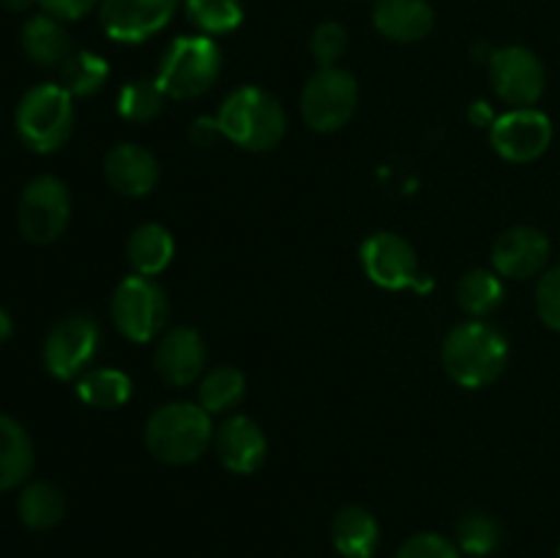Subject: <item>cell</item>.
Instances as JSON below:
<instances>
[{
  "label": "cell",
  "instance_id": "obj_10",
  "mask_svg": "<svg viewBox=\"0 0 560 558\" xmlns=\"http://www.w3.org/2000/svg\"><path fill=\"white\" fill-rule=\"evenodd\" d=\"M98 345V326L93 317L71 315L55 323L44 339V367L49 375L71 381L93 359Z\"/></svg>",
  "mask_w": 560,
  "mask_h": 558
},
{
  "label": "cell",
  "instance_id": "obj_20",
  "mask_svg": "<svg viewBox=\"0 0 560 558\" xmlns=\"http://www.w3.org/2000/svg\"><path fill=\"white\" fill-rule=\"evenodd\" d=\"M33 470V443L20 421L0 416V492L14 490Z\"/></svg>",
  "mask_w": 560,
  "mask_h": 558
},
{
  "label": "cell",
  "instance_id": "obj_23",
  "mask_svg": "<svg viewBox=\"0 0 560 558\" xmlns=\"http://www.w3.org/2000/svg\"><path fill=\"white\" fill-rule=\"evenodd\" d=\"M16 509H20V520L27 528L47 531L52 525H58L60 518H63V492L55 485H49V481H31L22 490Z\"/></svg>",
  "mask_w": 560,
  "mask_h": 558
},
{
  "label": "cell",
  "instance_id": "obj_18",
  "mask_svg": "<svg viewBox=\"0 0 560 558\" xmlns=\"http://www.w3.org/2000/svg\"><path fill=\"white\" fill-rule=\"evenodd\" d=\"M372 20L383 36L399 44L421 42L435 25V14L427 0H377Z\"/></svg>",
  "mask_w": 560,
  "mask_h": 558
},
{
  "label": "cell",
  "instance_id": "obj_7",
  "mask_svg": "<svg viewBox=\"0 0 560 558\" xmlns=\"http://www.w3.org/2000/svg\"><path fill=\"white\" fill-rule=\"evenodd\" d=\"M359 104V85L353 74L337 69H320L301 93V115L315 131H337L353 118Z\"/></svg>",
  "mask_w": 560,
  "mask_h": 558
},
{
  "label": "cell",
  "instance_id": "obj_31",
  "mask_svg": "<svg viewBox=\"0 0 560 558\" xmlns=\"http://www.w3.org/2000/svg\"><path fill=\"white\" fill-rule=\"evenodd\" d=\"M348 49V31L339 22H323L312 33V55L320 63V69H331Z\"/></svg>",
  "mask_w": 560,
  "mask_h": 558
},
{
  "label": "cell",
  "instance_id": "obj_8",
  "mask_svg": "<svg viewBox=\"0 0 560 558\" xmlns=\"http://www.w3.org/2000/svg\"><path fill=\"white\" fill-rule=\"evenodd\" d=\"M71 200L63 181L38 175L25 186L20 200V230L33 244H52L69 224Z\"/></svg>",
  "mask_w": 560,
  "mask_h": 558
},
{
  "label": "cell",
  "instance_id": "obj_21",
  "mask_svg": "<svg viewBox=\"0 0 560 558\" xmlns=\"http://www.w3.org/2000/svg\"><path fill=\"white\" fill-rule=\"evenodd\" d=\"M22 47H25L27 58L36 60L38 66H63V60L71 55V38L60 20L38 14L31 16L22 27Z\"/></svg>",
  "mask_w": 560,
  "mask_h": 558
},
{
  "label": "cell",
  "instance_id": "obj_33",
  "mask_svg": "<svg viewBox=\"0 0 560 558\" xmlns=\"http://www.w3.org/2000/svg\"><path fill=\"white\" fill-rule=\"evenodd\" d=\"M397 558H459L457 547L441 534H416L402 542Z\"/></svg>",
  "mask_w": 560,
  "mask_h": 558
},
{
  "label": "cell",
  "instance_id": "obj_27",
  "mask_svg": "<svg viewBox=\"0 0 560 558\" xmlns=\"http://www.w3.org/2000/svg\"><path fill=\"white\" fill-rule=\"evenodd\" d=\"M246 381L233 367H217L200 383V405L208 414H224L244 397Z\"/></svg>",
  "mask_w": 560,
  "mask_h": 558
},
{
  "label": "cell",
  "instance_id": "obj_28",
  "mask_svg": "<svg viewBox=\"0 0 560 558\" xmlns=\"http://www.w3.org/2000/svg\"><path fill=\"white\" fill-rule=\"evenodd\" d=\"M186 14L202 33H230L244 20L241 0H186Z\"/></svg>",
  "mask_w": 560,
  "mask_h": 558
},
{
  "label": "cell",
  "instance_id": "obj_4",
  "mask_svg": "<svg viewBox=\"0 0 560 558\" xmlns=\"http://www.w3.org/2000/svg\"><path fill=\"white\" fill-rule=\"evenodd\" d=\"M74 129V104L66 88L36 85L22 96L16 107V131L22 142L36 153H52L63 146Z\"/></svg>",
  "mask_w": 560,
  "mask_h": 558
},
{
  "label": "cell",
  "instance_id": "obj_9",
  "mask_svg": "<svg viewBox=\"0 0 560 558\" xmlns=\"http://www.w3.org/2000/svg\"><path fill=\"white\" fill-rule=\"evenodd\" d=\"M490 80L498 96L514 109L530 107L545 93V66L528 47H501L490 55Z\"/></svg>",
  "mask_w": 560,
  "mask_h": 558
},
{
  "label": "cell",
  "instance_id": "obj_38",
  "mask_svg": "<svg viewBox=\"0 0 560 558\" xmlns=\"http://www.w3.org/2000/svg\"><path fill=\"white\" fill-rule=\"evenodd\" d=\"M33 3H38V0H0V5L9 11H25V9H31Z\"/></svg>",
  "mask_w": 560,
  "mask_h": 558
},
{
  "label": "cell",
  "instance_id": "obj_19",
  "mask_svg": "<svg viewBox=\"0 0 560 558\" xmlns=\"http://www.w3.org/2000/svg\"><path fill=\"white\" fill-rule=\"evenodd\" d=\"M334 547L342 558H372L381 545V525L364 507H342L331 523Z\"/></svg>",
  "mask_w": 560,
  "mask_h": 558
},
{
  "label": "cell",
  "instance_id": "obj_36",
  "mask_svg": "<svg viewBox=\"0 0 560 558\" xmlns=\"http://www.w3.org/2000/svg\"><path fill=\"white\" fill-rule=\"evenodd\" d=\"M470 120H474V124H479V126H492V124H495V118H492L490 104H487V102H476L474 107H470Z\"/></svg>",
  "mask_w": 560,
  "mask_h": 558
},
{
  "label": "cell",
  "instance_id": "obj_6",
  "mask_svg": "<svg viewBox=\"0 0 560 558\" xmlns=\"http://www.w3.org/2000/svg\"><path fill=\"white\" fill-rule=\"evenodd\" d=\"M113 323L124 337L148 342L167 323V295L151 277H126L115 288Z\"/></svg>",
  "mask_w": 560,
  "mask_h": 558
},
{
  "label": "cell",
  "instance_id": "obj_25",
  "mask_svg": "<svg viewBox=\"0 0 560 558\" xmlns=\"http://www.w3.org/2000/svg\"><path fill=\"white\" fill-rule=\"evenodd\" d=\"M109 66L96 53H71L60 66V88L71 96H93L107 82Z\"/></svg>",
  "mask_w": 560,
  "mask_h": 558
},
{
  "label": "cell",
  "instance_id": "obj_39",
  "mask_svg": "<svg viewBox=\"0 0 560 558\" xmlns=\"http://www.w3.org/2000/svg\"><path fill=\"white\" fill-rule=\"evenodd\" d=\"M558 558H560V553H558Z\"/></svg>",
  "mask_w": 560,
  "mask_h": 558
},
{
  "label": "cell",
  "instance_id": "obj_2",
  "mask_svg": "<svg viewBox=\"0 0 560 558\" xmlns=\"http://www.w3.org/2000/svg\"><path fill=\"white\" fill-rule=\"evenodd\" d=\"M213 438L211 414L202 405L170 403L162 405L145 425V443L162 463H195Z\"/></svg>",
  "mask_w": 560,
  "mask_h": 558
},
{
  "label": "cell",
  "instance_id": "obj_11",
  "mask_svg": "<svg viewBox=\"0 0 560 558\" xmlns=\"http://www.w3.org/2000/svg\"><path fill=\"white\" fill-rule=\"evenodd\" d=\"M495 151L509 162H534L550 148L552 124L545 113L534 107H520L495 118L490 131Z\"/></svg>",
  "mask_w": 560,
  "mask_h": 558
},
{
  "label": "cell",
  "instance_id": "obj_34",
  "mask_svg": "<svg viewBox=\"0 0 560 558\" xmlns=\"http://www.w3.org/2000/svg\"><path fill=\"white\" fill-rule=\"evenodd\" d=\"M38 3H42V9L47 11L49 16H55V20H80V16H85L98 0H38Z\"/></svg>",
  "mask_w": 560,
  "mask_h": 558
},
{
  "label": "cell",
  "instance_id": "obj_32",
  "mask_svg": "<svg viewBox=\"0 0 560 558\" xmlns=\"http://www.w3.org/2000/svg\"><path fill=\"white\" fill-rule=\"evenodd\" d=\"M536 312L545 326L560 332V266L545 271V277L536 284Z\"/></svg>",
  "mask_w": 560,
  "mask_h": 558
},
{
  "label": "cell",
  "instance_id": "obj_16",
  "mask_svg": "<svg viewBox=\"0 0 560 558\" xmlns=\"http://www.w3.org/2000/svg\"><path fill=\"white\" fill-rule=\"evenodd\" d=\"M104 175L118 195L142 197L156 186L159 162L148 148L135 146V142H120L104 159Z\"/></svg>",
  "mask_w": 560,
  "mask_h": 558
},
{
  "label": "cell",
  "instance_id": "obj_26",
  "mask_svg": "<svg viewBox=\"0 0 560 558\" xmlns=\"http://www.w3.org/2000/svg\"><path fill=\"white\" fill-rule=\"evenodd\" d=\"M503 299V284L501 279L492 271H468L457 284V301L468 315H487L495 310Z\"/></svg>",
  "mask_w": 560,
  "mask_h": 558
},
{
  "label": "cell",
  "instance_id": "obj_37",
  "mask_svg": "<svg viewBox=\"0 0 560 558\" xmlns=\"http://www.w3.org/2000/svg\"><path fill=\"white\" fill-rule=\"evenodd\" d=\"M9 337H11V317H9V312L0 306V345H3Z\"/></svg>",
  "mask_w": 560,
  "mask_h": 558
},
{
  "label": "cell",
  "instance_id": "obj_17",
  "mask_svg": "<svg viewBox=\"0 0 560 558\" xmlns=\"http://www.w3.org/2000/svg\"><path fill=\"white\" fill-rule=\"evenodd\" d=\"M217 454L233 474H255L266 460V435L249 416H233L217 430Z\"/></svg>",
  "mask_w": 560,
  "mask_h": 558
},
{
  "label": "cell",
  "instance_id": "obj_22",
  "mask_svg": "<svg viewBox=\"0 0 560 558\" xmlns=\"http://www.w3.org/2000/svg\"><path fill=\"white\" fill-rule=\"evenodd\" d=\"M175 255V241L162 224H140L129 239V263L140 277H156L170 266Z\"/></svg>",
  "mask_w": 560,
  "mask_h": 558
},
{
  "label": "cell",
  "instance_id": "obj_12",
  "mask_svg": "<svg viewBox=\"0 0 560 558\" xmlns=\"http://www.w3.org/2000/svg\"><path fill=\"white\" fill-rule=\"evenodd\" d=\"M178 0H102V25L115 42H145L173 20Z\"/></svg>",
  "mask_w": 560,
  "mask_h": 558
},
{
  "label": "cell",
  "instance_id": "obj_15",
  "mask_svg": "<svg viewBox=\"0 0 560 558\" xmlns=\"http://www.w3.org/2000/svg\"><path fill=\"white\" fill-rule=\"evenodd\" d=\"M206 342L195 328L178 326L162 337L156 348V372L170 386H189L206 367Z\"/></svg>",
  "mask_w": 560,
  "mask_h": 558
},
{
  "label": "cell",
  "instance_id": "obj_29",
  "mask_svg": "<svg viewBox=\"0 0 560 558\" xmlns=\"http://www.w3.org/2000/svg\"><path fill=\"white\" fill-rule=\"evenodd\" d=\"M164 107V91L159 88L156 80H135L120 91L118 109L126 120L135 124H145V120L156 118Z\"/></svg>",
  "mask_w": 560,
  "mask_h": 558
},
{
  "label": "cell",
  "instance_id": "obj_35",
  "mask_svg": "<svg viewBox=\"0 0 560 558\" xmlns=\"http://www.w3.org/2000/svg\"><path fill=\"white\" fill-rule=\"evenodd\" d=\"M219 135H222V129H219L217 118H197L195 124H191V140H195L197 146H213V140H217Z\"/></svg>",
  "mask_w": 560,
  "mask_h": 558
},
{
  "label": "cell",
  "instance_id": "obj_1",
  "mask_svg": "<svg viewBox=\"0 0 560 558\" xmlns=\"http://www.w3.org/2000/svg\"><path fill=\"white\" fill-rule=\"evenodd\" d=\"M441 359L452 381L465 388H481L506 370L509 345L506 337L487 323H463L446 337Z\"/></svg>",
  "mask_w": 560,
  "mask_h": 558
},
{
  "label": "cell",
  "instance_id": "obj_13",
  "mask_svg": "<svg viewBox=\"0 0 560 558\" xmlns=\"http://www.w3.org/2000/svg\"><path fill=\"white\" fill-rule=\"evenodd\" d=\"M361 263H364L366 277L388 290L410 288L419 279L413 246L397 233H375L366 239L361 246Z\"/></svg>",
  "mask_w": 560,
  "mask_h": 558
},
{
  "label": "cell",
  "instance_id": "obj_5",
  "mask_svg": "<svg viewBox=\"0 0 560 558\" xmlns=\"http://www.w3.org/2000/svg\"><path fill=\"white\" fill-rule=\"evenodd\" d=\"M222 53L208 36H180L159 66V88L164 96L195 98L217 82Z\"/></svg>",
  "mask_w": 560,
  "mask_h": 558
},
{
  "label": "cell",
  "instance_id": "obj_14",
  "mask_svg": "<svg viewBox=\"0 0 560 558\" xmlns=\"http://www.w3.org/2000/svg\"><path fill=\"white\" fill-rule=\"evenodd\" d=\"M550 260V241L541 230L520 224L506 230L492 246V266L506 279H530L545 271Z\"/></svg>",
  "mask_w": 560,
  "mask_h": 558
},
{
  "label": "cell",
  "instance_id": "obj_3",
  "mask_svg": "<svg viewBox=\"0 0 560 558\" xmlns=\"http://www.w3.org/2000/svg\"><path fill=\"white\" fill-rule=\"evenodd\" d=\"M219 129L246 151H268L284 137V109L262 88H238L224 98L217 115Z\"/></svg>",
  "mask_w": 560,
  "mask_h": 558
},
{
  "label": "cell",
  "instance_id": "obj_24",
  "mask_svg": "<svg viewBox=\"0 0 560 558\" xmlns=\"http://www.w3.org/2000/svg\"><path fill=\"white\" fill-rule=\"evenodd\" d=\"M77 394H80L82 403H88L91 408H118L126 399L131 397V381L129 375H124L120 370H109V367H102V370H91L80 377L77 383Z\"/></svg>",
  "mask_w": 560,
  "mask_h": 558
},
{
  "label": "cell",
  "instance_id": "obj_30",
  "mask_svg": "<svg viewBox=\"0 0 560 558\" xmlns=\"http://www.w3.org/2000/svg\"><path fill=\"white\" fill-rule=\"evenodd\" d=\"M457 539L459 547L470 556H487L501 542V528L495 520L485 512H468L459 518L457 523Z\"/></svg>",
  "mask_w": 560,
  "mask_h": 558
}]
</instances>
